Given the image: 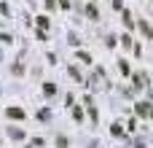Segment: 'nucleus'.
Segmentation results:
<instances>
[{
	"label": "nucleus",
	"instance_id": "nucleus-1",
	"mask_svg": "<svg viewBox=\"0 0 153 148\" xmlns=\"http://www.w3.org/2000/svg\"><path fill=\"white\" fill-rule=\"evenodd\" d=\"M8 116H11V119H24V111H19V108H8Z\"/></svg>",
	"mask_w": 153,
	"mask_h": 148
},
{
	"label": "nucleus",
	"instance_id": "nucleus-2",
	"mask_svg": "<svg viewBox=\"0 0 153 148\" xmlns=\"http://www.w3.org/2000/svg\"><path fill=\"white\" fill-rule=\"evenodd\" d=\"M137 113H143V116H148V113H151V111H148V105H145V102H143V105H137Z\"/></svg>",
	"mask_w": 153,
	"mask_h": 148
},
{
	"label": "nucleus",
	"instance_id": "nucleus-3",
	"mask_svg": "<svg viewBox=\"0 0 153 148\" xmlns=\"http://www.w3.org/2000/svg\"><path fill=\"white\" fill-rule=\"evenodd\" d=\"M38 24H40V27L46 30V27H48V19H46V16H38Z\"/></svg>",
	"mask_w": 153,
	"mask_h": 148
},
{
	"label": "nucleus",
	"instance_id": "nucleus-4",
	"mask_svg": "<svg viewBox=\"0 0 153 148\" xmlns=\"http://www.w3.org/2000/svg\"><path fill=\"white\" fill-rule=\"evenodd\" d=\"M59 3H62V5H65V8H67V5H70V0H59Z\"/></svg>",
	"mask_w": 153,
	"mask_h": 148
}]
</instances>
